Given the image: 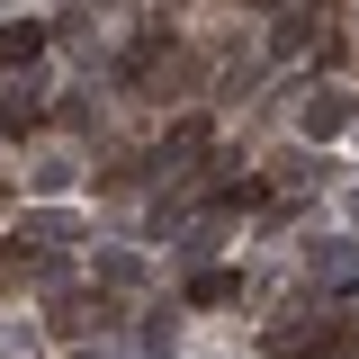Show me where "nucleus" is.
Segmentation results:
<instances>
[{"mask_svg": "<svg viewBox=\"0 0 359 359\" xmlns=\"http://www.w3.org/2000/svg\"><path fill=\"white\" fill-rule=\"evenodd\" d=\"M269 180H278V189H306V180H314V153H306V144H297V153H278Z\"/></svg>", "mask_w": 359, "mask_h": 359, "instance_id": "9b49d317", "label": "nucleus"}, {"mask_svg": "<svg viewBox=\"0 0 359 359\" xmlns=\"http://www.w3.org/2000/svg\"><path fill=\"white\" fill-rule=\"evenodd\" d=\"M314 287L359 297V233H323V243H314Z\"/></svg>", "mask_w": 359, "mask_h": 359, "instance_id": "f03ea898", "label": "nucleus"}, {"mask_svg": "<svg viewBox=\"0 0 359 359\" xmlns=\"http://www.w3.org/2000/svg\"><path fill=\"white\" fill-rule=\"evenodd\" d=\"M351 126H359V99L341 81L306 90V108H297V135H306V144H332V135H351Z\"/></svg>", "mask_w": 359, "mask_h": 359, "instance_id": "f257e3e1", "label": "nucleus"}, {"mask_svg": "<svg viewBox=\"0 0 359 359\" xmlns=\"http://www.w3.org/2000/svg\"><path fill=\"white\" fill-rule=\"evenodd\" d=\"M27 189H36V198H72V189H81V153L45 144V153H36V171H27Z\"/></svg>", "mask_w": 359, "mask_h": 359, "instance_id": "39448f33", "label": "nucleus"}, {"mask_svg": "<svg viewBox=\"0 0 359 359\" xmlns=\"http://www.w3.org/2000/svg\"><path fill=\"white\" fill-rule=\"evenodd\" d=\"M9 252H18V243H0V287H9V278H18V261H9Z\"/></svg>", "mask_w": 359, "mask_h": 359, "instance_id": "ddd939ff", "label": "nucleus"}, {"mask_svg": "<svg viewBox=\"0 0 359 359\" xmlns=\"http://www.w3.org/2000/svg\"><path fill=\"white\" fill-rule=\"evenodd\" d=\"M36 243H81V216H72V207H27L18 252H36Z\"/></svg>", "mask_w": 359, "mask_h": 359, "instance_id": "6e6552de", "label": "nucleus"}, {"mask_svg": "<svg viewBox=\"0 0 359 359\" xmlns=\"http://www.w3.org/2000/svg\"><path fill=\"white\" fill-rule=\"evenodd\" d=\"M45 323H54L63 341H99V332L117 323V306H108V297H54V306H45Z\"/></svg>", "mask_w": 359, "mask_h": 359, "instance_id": "7ed1b4c3", "label": "nucleus"}, {"mask_svg": "<svg viewBox=\"0 0 359 359\" xmlns=\"http://www.w3.org/2000/svg\"><path fill=\"white\" fill-rule=\"evenodd\" d=\"M45 126V72H18L0 90V135H36Z\"/></svg>", "mask_w": 359, "mask_h": 359, "instance_id": "20e7f679", "label": "nucleus"}, {"mask_svg": "<svg viewBox=\"0 0 359 359\" xmlns=\"http://www.w3.org/2000/svg\"><path fill=\"white\" fill-rule=\"evenodd\" d=\"M314 332H332V323H314V314H287V323H269V341H261V351H269V359H306V351H314Z\"/></svg>", "mask_w": 359, "mask_h": 359, "instance_id": "1a4fd4ad", "label": "nucleus"}, {"mask_svg": "<svg viewBox=\"0 0 359 359\" xmlns=\"http://www.w3.org/2000/svg\"><path fill=\"white\" fill-rule=\"evenodd\" d=\"M243 297H252V278H243V269H198V278H189V306H198V314L243 306Z\"/></svg>", "mask_w": 359, "mask_h": 359, "instance_id": "423d86ee", "label": "nucleus"}, {"mask_svg": "<svg viewBox=\"0 0 359 359\" xmlns=\"http://www.w3.org/2000/svg\"><path fill=\"white\" fill-rule=\"evenodd\" d=\"M45 36H54V18H0V63L18 72V63H36Z\"/></svg>", "mask_w": 359, "mask_h": 359, "instance_id": "0eeeda50", "label": "nucleus"}, {"mask_svg": "<svg viewBox=\"0 0 359 359\" xmlns=\"http://www.w3.org/2000/svg\"><path fill=\"white\" fill-rule=\"evenodd\" d=\"M314 27H323L314 9H278V18H269V54H297V45H306Z\"/></svg>", "mask_w": 359, "mask_h": 359, "instance_id": "9d476101", "label": "nucleus"}, {"mask_svg": "<svg viewBox=\"0 0 359 359\" xmlns=\"http://www.w3.org/2000/svg\"><path fill=\"white\" fill-rule=\"evenodd\" d=\"M341 216H351V224H359V189H351V198H341Z\"/></svg>", "mask_w": 359, "mask_h": 359, "instance_id": "4468645a", "label": "nucleus"}, {"mask_svg": "<svg viewBox=\"0 0 359 359\" xmlns=\"http://www.w3.org/2000/svg\"><path fill=\"white\" fill-rule=\"evenodd\" d=\"M135 278H144L135 252H99V287H135Z\"/></svg>", "mask_w": 359, "mask_h": 359, "instance_id": "f8f14e48", "label": "nucleus"}, {"mask_svg": "<svg viewBox=\"0 0 359 359\" xmlns=\"http://www.w3.org/2000/svg\"><path fill=\"white\" fill-rule=\"evenodd\" d=\"M72 359H99V351H72Z\"/></svg>", "mask_w": 359, "mask_h": 359, "instance_id": "2eb2a0df", "label": "nucleus"}]
</instances>
